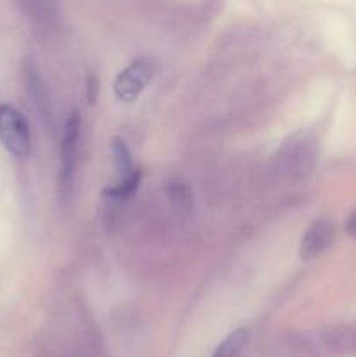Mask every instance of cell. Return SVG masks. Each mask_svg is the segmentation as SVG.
I'll return each instance as SVG.
<instances>
[{
	"mask_svg": "<svg viewBox=\"0 0 356 357\" xmlns=\"http://www.w3.org/2000/svg\"><path fill=\"white\" fill-rule=\"evenodd\" d=\"M112 155H114L115 169H117L121 180L133 176V174L138 171L133 166V159L131 153H129L128 145H126V142H122L121 138H115L114 142H112Z\"/></svg>",
	"mask_w": 356,
	"mask_h": 357,
	"instance_id": "5",
	"label": "cell"
},
{
	"mask_svg": "<svg viewBox=\"0 0 356 357\" xmlns=\"http://www.w3.org/2000/svg\"><path fill=\"white\" fill-rule=\"evenodd\" d=\"M168 194H170L171 202H173L178 211H188L191 209L192 195L187 185L181 183V181H173V183L168 185Z\"/></svg>",
	"mask_w": 356,
	"mask_h": 357,
	"instance_id": "7",
	"label": "cell"
},
{
	"mask_svg": "<svg viewBox=\"0 0 356 357\" xmlns=\"http://www.w3.org/2000/svg\"><path fill=\"white\" fill-rule=\"evenodd\" d=\"M246 340H248L246 330L241 328V330L232 331V333H230L229 337H227L225 340L215 349V352H213L212 357H237L239 356L241 349H243L244 344H246Z\"/></svg>",
	"mask_w": 356,
	"mask_h": 357,
	"instance_id": "6",
	"label": "cell"
},
{
	"mask_svg": "<svg viewBox=\"0 0 356 357\" xmlns=\"http://www.w3.org/2000/svg\"><path fill=\"white\" fill-rule=\"evenodd\" d=\"M334 234V225L328 220H316L311 223L300 241V258L304 261H311L323 255L330 248Z\"/></svg>",
	"mask_w": 356,
	"mask_h": 357,
	"instance_id": "4",
	"label": "cell"
},
{
	"mask_svg": "<svg viewBox=\"0 0 356 357\" xmlns=\"http://www.w3.org/2000/svg\"><path fill=\"white\" fill-rule=\"evenodd\" d=\"M154 77V63L150 59L143 58L138 61L131 63L126 70H122L114 80V93L117 100L126 101H135L136 98L142 94L145 89L147 84L152 80Z\"/></svg>",
	"mask_w": 356,
	"mask_h": 357,
	"instance_id": "3",
	"label": "cell"
},
{
	"mask_svg": "<svg viewBox=\"0 0 356 357\" xmlns=\"http://www.w3.org/2000/svg\"><path fill=\"white\" fill-rule=\"evenodd\" d=\"M80 136V115L73 112L66 121L65 135L61 139V166H59V192L63 197L72 194L77 171V149Z\"/></svg>",
	"mask_w": 356,
	"mask_h": 357,
	"instance_id": "2",
	"label": "cell"
},
{
	"mask_svg": "<svg viewBox=\"0 0 356 357\" xmlns=\"http://www.w3.org/2000/svg\"><path fill=\"white\" fill-rule=\"evenodd\" d=\"M346 232L356 239V211H353L346 220Z\"/></svg>",
	"mask_w": 356,
	"mask_h": 357,
	"instance_id": "9",
	"label": "cell"
},
{
	"mask_svg": "<svg viewBox=\"0 0 356 357\" xmlns=\"http://www.w3.org/2000/svg\"><path fill=\"white\" fill-rule=\"evenodd\" d=\"M0 143L14 157H27L31 150L27 119L9 103H0Z\"/></svg>",
	"mask_w": 356,
	"mask_h": 357,
	"instance_id": "1",
	"label": "cell"
},
{
	"mask_svg": "<svg viewBox=\"0 0 356 357\" xmlns=\"http://www.w3.org/2000/svg\"><path fill=\"white\" fill-rule=\"evenodd\" d=\"M140 180H142V171L138 169L135 174H133V176H129V178H126V180L119 181L117 187L105 190V195H108V197H115V199L128 197V195H131L133 192L138 188Z\"/></svg>",
	"mask_w": 356,
	"mask_h": 357,
	"instance_id": "8",
	"label": "cell"
}]
</instances>
